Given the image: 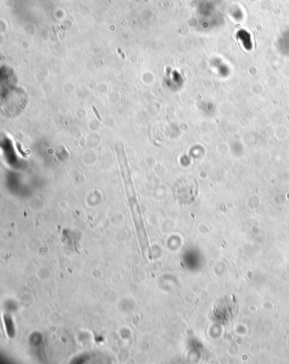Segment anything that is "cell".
<instances>
[{
    "label": "cell",
    "mask_w": 289,
    "mask_h": 364,
    "mask_svg": "<svg viewBox=\"0 0 289 364\" xmlns=\"http://www.w3.org/2000/svg\"><path fill=\"white\" fill-rule=\"evenodd\" d=\"M198 193V185L193 178L180 180L175 186V195L179 202L188 204L194 200Z\"/></svg>",
    "instance_id": "obj_2"
},
{
    "label": "cell",
    "mask_w": 289,
    "mask_h": 364,
    "mask_svg": "<svg viewBox=\"0 0 289 364\" xmlns=\"http://www.w3.org/2000/svg\"><path fill=\"white\" fill-rule=\"evenodd\" d=\"M238 311L239 302L233 295H228L219 299L213 306L215 319L221 324H228L237 316Z\"/></svg>",
    "instance_id": "obj_1"
},
{
    "label": "cell",
    "mask_w": 289,
    "mask_h": 364,
    "mask_svg": "<svg viewBox=\"0 0 289 364\" xmlns=\"http://www.w3.org/2000/svg\"><path fill=\"white\" fill-rule=\"evenodd\" d=\"M93 112H94V114L96 115V117H97V118H98V121H101V117L99 115H98V112H97V110L94 108V107H93Z\"/></svg>",
    "instance_id": "obj_3"
}]
</instances>
